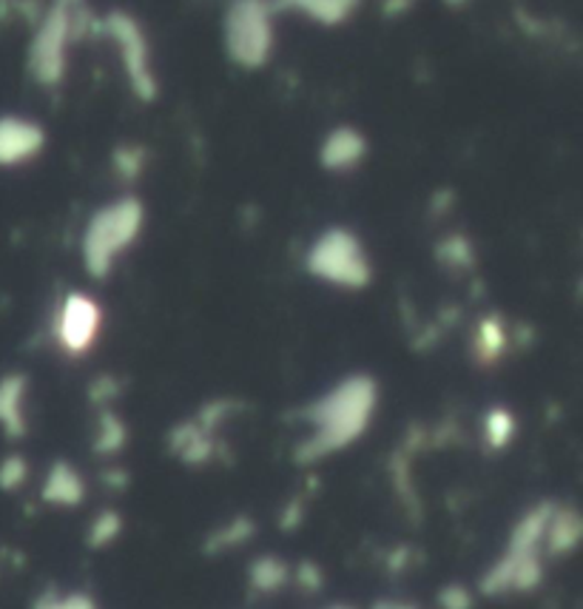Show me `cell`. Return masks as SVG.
I'll return each mask as SVG.
<instances>
[{
  "mask_svg": "<svg viewBox=\"0 0 583 609\" xmlns=\"http://www.w3.org/2000/svg\"><path fill=\"white\" fill-rule=\"evenodd\" d=\"M75 35V14L66 0L55 3L37 29L32 49H29V71L43 86H55L66 71V49Z\"/></svg>",
  "mask_w": 583,
  "mask_h": 609,
  "instance_id": "5b68a950",
  "label": "cell"
},
{
  "mask_svg": "<svg viewBox=\"0 0 583 609\" xmlns=\"http://www.w3.org/2000/svg\"><path fill=\"white\" fill-rule=\"evenodd\" d=\"M146 225V205L137 196H117L89 217L80 239V253L94 277L112 273L117 260L134 246Z\"/></svg>",
  "mask_w": 583,
  "mask_h": 609,
  "instance_id": "6da1fadb",
  "label": "cell"
},
{
  "mask_svg": "<svg viewBox=\"0 0 583 609\" xmlns=\"http://www.w3.org/2000/svg\"><path fill=\"white\" fill-rule=\"evenodd\" d=\"M0 425L9 433H21L23 428V379L9 376L0 382Z\"/></svg>",
  "mask_w": 583,
  "mask_h": 609,
  "instance_id": "8fae6325",
  "label": "cell"
},
{
  "mask_svg": "<svg viewBox=\"0 0 583 609\" xmlns=\"http://www.w3.org/2000/svg\"><path fill=\"white\" fill-rule=\"evenodd\" d=\"M373 385L368 379H350L345 385L336 387L327 399H322L313 410V421H316V439L313 448L316 450H336L341 444H348L354 436L361 433V428L368 425L370 410H373Z\"/></svg>",
  "mask_w": 583,
  "mask_h": 609,
  "instance_id": "3957f363",
  "label": "cell"
},
{
  "mask_svg": "<svg viewBox=\"0 0 583 609\" xmlns=\"http://www.w3.org/2000/svg\"><path fill=\"white\" fill-rule=\"evenodd\" d=\"M271 7L305 14L322 26H339L356 12L359 0H271Z\"/></svg>",
  "mask_w": 583,
  "mask_h": 609,
  "instance_id": "30bf717a",
  "label": "cell"
},
{
  "mask_svg": "<svg viewBox=\"0 0 583 609\" xmlns=\"http://www.w3.org/2000/svg\"><path fill=\"white\" fill-rule=\"evenodd\" d=\"M307 271L336 287H361L370 282L368 251L350 228H327L313 239L305 253Z\"/></svg>",
  "mask_w": 583,
  "mask_h": 609,
  "instance_id": "277c9868",
  "label": "cell"
},
{
  "mask_svg": "<svg viewBox=\"0 0 583 609\" xmlns=\"http://www.w3.org/2000/svg\"><path fill=\"white\" fill-rule=\"evenodd\" d=\"M100 323H103V314H100V305L91 300L89 294H69L60 302L55 319V334L57 342L69 353H83L91 348V342L98 339Z\"/></svg>",
  "mask_w": 583,
  "mask_h": 609,
  "instance_id": "52a82bcc",
  "label": "cell"
},
{
  "mask_svg": "<svg viewBox=\"0 0 583 609\" xmlns=\"http://www.w3.org/2000/svg\"><path fill=\"white\" fill-rule=\"evenodd\" d=\"M46 146V132L21 114H0V169H21L37 160Z\"/></svg>",
  "mask_w": 583,
  "mask_h": 609,
  "instance_id": "ba28073f",
  "label": "cell"
},
{
  "mask_svg": "<svg viewBox=\"0 0 583 609\" xmlns=\"http://www.w3.org/2000/svg\"><path fill=\"white\" fill-rule=\"evenodd\" d=\"M365 155H368V140H365V134L356 132V128L350 126H339L327 134L325 143H322L319 160L327 171L341 174V171L356 169V166L365 160Z\"/></svg>",
  "mask_w": 583,
  "mask_h": 609,
  "instance_id": "9c48e42d",
  "label": "cell"
},
{
  "mask_svg": "<svg viewBox=\"0 0 583 609\" xmlns=\"http://www.w3.org/2000/svg\"><path fill=\"white\" fill-rule=\"evenodd\" d=\"M225 52L236 66L259 69L273 52L271 0H231L223 18Z\"/></svg>",
  "mask_w": 583,
  "mask_h": 609,
  "instance_id": "7a4b0ae2",
  "label": "cell"
},
{
  "mask_svg": "<svg viewBox=\"0 0 583 609\" xmlns=\"http://www.w3.org/2000/svg\"><path fill=\"white\" fill-rule=\"evenodd\" d=\"M105 32L114 37V43L123 52V64L128 78H132V89L137 91L143 100H154V75L148 66V41L143 35V29L134 23V18L123 12H112L105 18Z\"/></svg>",
  "mask_w": 583,
  "mask_h": 609,
  "instance_id": "8992f818",
  "label": "cell"
}]
</instances>
